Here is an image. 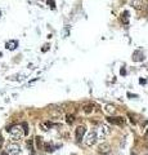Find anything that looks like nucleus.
Instances as JSON below:
<instances>
[{
	"label": "nucleus",
	"instance_id": "obj_12",
	"mask_svg": "<svg viewBox=\"0 0 148 155\" xmlns=\"http://www.w3.org/2000/svg\"><path fill=\"white\" fill-rule=\"evenodd\" d=\"M93 107H94V106L91 105V103H89V105H85V106H84V111L86 112V114H90V112L93 111Z\"/></svg>",
	"mask_w": 148,
	"mask_h": 155
},
{
	"label": "nucleus",
	"instance_id": "obj_15",
	"mask_svg": "<svg viewBox=\"0 0 148 155\" xmlns=\"http://www.w3.org/2000/svg\"><path fill=\"white\" fill-rule=\"evenodd\" d=\"M46 49H49V44H45V45H44V48H43V52H45Z\"/></svg>",
	"mask_w": 148,
	"mask_h": 155
},
{
	"label": "nucleus",
	"instance_id": "obj_10",
	"mask_svg": "<svg viewBox=\"0 0 148 155\" xmlns=\"http://www.w3.org/2000/svg\"><path fill=\"white\" fill-rule=\"evenodd\" d=\"M142 4H143V0H134V1H133V5H134L135 9L142 8Z\"/></svg>",
	"mask_w": 148,
	"mask_h": 155
},
{
	"label": "nucleus",
	"instance_id": "obj_17",
	"mask_svg": "<svg viewBox=\"0 0 148 155\" xmlns=\"http://www.w3.org/2000/svg\"><path fill=\"white\" fill-rule=\"evenodd\" d=\"M99 155H112L111 153H108V154H99Z\"/></svg>",
	"mask_w": 148,
	"mask_h": 155
},
{
	"label": "nucleus",
	"instance_id": "obj_20",
	"mask_svg": "<svg viewBox=\"0 0 148 155\" xmlns=\"http://www.w3.org/2000/svg\"><path fill=\"white\" fill-rule=\"evenodd\" d=\"M147 13H148V7H147Z\"/></svg>",
	"mask_w": 148,
	"mask_h": 155
},
{
	"label": "nucleus",
	"instance_id": "obj_18",
	"mask_svg": "<svg viewBox=\"0 0 148 155\" xmlns=\"http://www.w3.org/2000/svg\"><path fill=\"white\" fill-rule=\"evenodd\" d=\"M1 155H8L7 153H5V151H4V153H1Z\"/></svg>",
	"mask_w": 148,
	"mask_h": 155
},
{
	"label": "nucleus",
	"instance_id": "obj_5",
	"mask_svg": "<svg viewBox=\"0 0 148 155\" xmlns=\"http://www.w3.org/2000/svg\"><path fill=\"white\" fill-rule=\"evenodd\" d=\"M85 132H86V129H85V127H84V126H80V127L76 128V140H77L79 142H81V141H82Z\"/></svg>",
	"mask_w": 148,
	"mask_h": 155
},
{
	"label": "nucleus",
	"instance_id": "obj_3",
	"mask_svg": "<svg viewBox=\"0 0 148 155\" xmlns=\"http://www.w3.org/2000/svg\"><path fill=\"white\" fill-rule=\"evenodd\" d=\"M8 155H19L21 153V147L18 144H9L7 146V151H5Z\"/></svg>",
	"mask_w": 148,
	"mask_h": 155
},
{
	"label": "nucleus",
	"instance_id": "obj_2",
	"mask_svg": "<svg viewBox=\"0 0 148 155\" xmlns=\"http://www.w3.org/2000/svg\"><path fill=\"white\" fill-rule=\"evenodd\" d=\"M109 132H111V128L108 126H106V124H100L98 127V132H97V138L98 140H104L106 137L109 135Z\"/></svg>",
	"mask_w": 148,
	"mask_h": 155
},
{
	"label": "nucleus",
	"instance_id": "obj_1",
	"mask_svg": "<svg viewBox=\"0 0 148 155\" xmlns=\"http://www.w3.org/2000/svg\"><path fill=\"white\" fill-rule=\"evenodd\" d=\"M22 128H23L22 124H18V126H14V127H12L10 129H8V131H9V133H10V140H12V141H17V140H19L21 137L25 135V131H23Z\"/></svg>",
	"mask_w": 148,
	"mask_h": 155
},
{
	"label": "nucleus",
	"instance_id": "obj_13",
	"mask_svg": "<svg viewBox=\"0 0 148 155\" xmlns=\"http://www.w3.org/2000/svg\"><path fill=\"white\" fill-rule=\"evenodd\" d=\"M73 120H75L73 115H67V118H66V121H67V123H68V124H72Z\"/></svg>",
	"mask_w": 148,
	"mask_h": 155
},
{
	"label": "nucleus",
	"instance_id": "obj_9",
	"mask_svg": "<svg viewBox=\"0 0 148 155\" xmlns=\"http://www.w3.org/2000/svg\"><path fill=\"white\" fill-rule=\"evenodd\" d=\"M106 112L107 114H109V115H112V114H115L116 112V107H115L113 105H106Z\"/></svg>",
	"mask_w": 148,
	"mask_h": 155
},
{
	"label": "nucleus",
	"instance_id": "obj_4",
	"mask_svg": "<svg viewBox=\"0 0 148 155\" xmlns=\"http://www.w3.org/2000/svg\"><path fill=\"white\" fill-rule=\"evenodd\" d=\"M97 133L95 132H89L86 137H85V145H88V146H93L94 144L97 142Z\"/></svg>",
	"mask_w": 148,
	"mask_h": 155
},
{
	"label": "nucleus",
	"instance_id": "obj_16",
	"mask_svg": "<svg viewBox=\"0 0 148 155\" xmlns=\"http://www.w3.org/2000/svg\"><path fill=\"white\" fill-rule=\"evenodd\" d=\"M1 144H3V140H1V137H0V147H1Z\"/></svg>",
	"mask_w": 148,
	"mask_h": 155
},
{
	"label": "nucleus",
	"instance_id": "obj_7",
	"mask_svg": "<svg viewBox=\"0 0 148 155\" xmlns=\"http://www.w3.org/2000/svg\"><path fill=\"white\" fill-rule=\"evenodd\" d=\"M107 120L109 121V123H112V124H116V126H120V124L124 123L122 118H111V116H108Z\"/></svg>",
	"mask_w": 148,
	"mask_h": 155
},
{
	"label": "nucleus",
	"instance_id": "obj_11",
	"mask_svg": "<svg viewBox=\"0 0 148 155\" xmlns=\"http://www.w3.org/2000/svg\"><path fill=\"white\" fill-rule=\"evenodd\" d=\"M133 59H134L135 62H138V61H143L144 57H143V54H142V53H140V57H139V52H135L134 53V58H133Z\"/></svg>",
	"mask_w": 148,
	"mask_h": 155
},
{
	"label": "nucleus",
	"instance_id": "obj_6",
	"mask_svg": "<svg viewBox=\"0 0 148 155\" xmlns=\"http://www.w3.org/2000/svg\"><path fill=\"white\" fill-rule=\"evenodd\" d=\"M98 153L99 154H108L111 153V146L108 144H100L98 146Z\"/></svg>",
	"mask_w": 148,
	"mask_h": 155
},
{
	"label": "nucleus",
	"instance_id": "obj_14",
	"mask_svg": "<svg viewBox=\"0 0 148 155\" xmlns=\"http://www.w3.org/2000/svg\"><path fill=\"white\" fill-rule=\"evenodd\" d=\"M45 151H49V153H52V151H54V147H53L50 144H45Z\"/></svg>",
	"mask_w": 148,
	"mask_h": 155
},
{
	"label": "nucleus",
	"instance_id": "obj_19",
	"mask_svg": "<svg viewBox=\"0 0 148 155\" xmlns=\"http://www.w3.org/2000/svg\"><path fill=\"white\" fill-rule=\"evenodd\" d=\"M0 16H1V9H0Z\"/></svg>",
	"mask_w": 148,
	"mask_h": 155
},
{
	"label": "nucleus",
	"instance_id": "obj_8",
	"mask_svg": "<svg viewBox=\"0 0 148 155\" xmlns=\"http://www.w3.org/2000/svg\"><path fill=\"white\" fill-rule=\"evenodd\" d=\"M17 45H18V41H17V40H10V41H8V43L5 44L7 49H9V50H14L17 48Z\"/></svg>",
	"mask_w": 148,
	"mask_h": 155
},
{
	"label": "nucleus",
	"instance_id": "obj_21",
	"mask_svg": "<svg viewBox=\"0 0 148 155\" xmlns=\"http://www.w3.org/2000/svg\"><path fill=\"white\" fill-rule=\"evenodd\" d=\"M0 56H1V53H0Z\"/></svg>",
	"mask_w": 148,
	"mask_h": 155
}]
</instances>
